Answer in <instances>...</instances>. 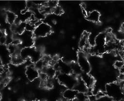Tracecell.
<instances>
[{
	"label": "cell",
	"mask_w": 124,
	"mask_h": 101,
	"mask_svg": "<svg viewBox=\"0 0 124 101\" xmlns=\"http://www.w3.org/2000/svg\"><path fill=\"white\" fill-rule=\"evenodd\" d=\"M107 91L108 96L110 98H118L121 96L123 91L119 86L115 83H112L108 85L107 87Z\"/></svg>",
	"instance_id": "obj_4"
},
{
	"label": "cell",
	"mask_w": 124,
	"mask_h": 101,
	"mask_svg": "<svg viewBox=\"0 0 124 101\" xmlns=\"http://www.w3.org/2000/svg\"><path fill=\"white\" fill-rule=\"evenodd\" d=\"M45 66H47L46 64L45 63L43 60L41 58L37 61H36L35 63H34V68L38 71H42V70L43 69V68Z\"/></svg>",
	"instance_id": "obj_16"
},
{
	"label": "cell",
	"mask_w": 124,
	"mask_h": 101,
	"mask_svg": "<svg viewBox=\"0 0 124 101\" xmlns=\"http://www.w3.org/2000/svg\"><path fill=\"white\" fill-rule=\"evenodd\" d=\"M25 61V60L21 57L20 55L12 56L11 62L15 65H19Z\"/></svg>",
	"instance_id": "obj_14"
},
{
	"label": "cell",
	"mask_w": 124,
	"mask_h": 101,
	"mask_svg": "<svg viewBox=\"0 0 124 101\" xmlns=\"http://www.w3.org/2000/svg\"><path fill=\"white\" fill-rule=\"evenodd\" d=\"M25 73L28 79L31 81H34L39 77V71L34 68V65L27 66Z\"/></svg>",
	"instance_id": "obj_5"
},
{
	"label": "cell",
	"mask_w": 124,
	"mask_h": 101,
	"mask_svg": "<svg viewBox=\"0 0 124 101\" xmlns=\"http://www.w3.org/2000/svg\"><path fill=\"white\" fill-rule=\"evenodd\" d=\"M114 66L116 68L120 70L124 66V61L121 60H117L114 62Z\"/></svg>",
	"instance_id": "obj_18"
},
{
	"label": "cell",
	"mask_w": 124,
	"mask_h": 101,
	"mask_svg": "<svg viewBox=\"0 0 124 101\" xmlns=\"http://www.w3.org/2000/svg\"><path fill=\"white\" fill-rule=\"evenodd\" d=\"M52 13L57 15H61L63 13V10L61 6L57 5L52 9Z\"/></svg>",
	"instance_id": "obj_17"
},
{
	"label": "cell",
	"mask_w": 124,
	"mask_h": 101,
	"mask_svg": "<svg viewBox=\"0 0 124 101\" xmlns=\"http://www.w3.org/2000/svg\"><path fill=\"white\" fill-rule=\"evenodd\" d=\"M88 99V97L86 93L78 92L76 98L72 101H86Z\"/></svg>",
	"instance_id": "obj_15"
},
{
	"label": "cell",
	"mask_w": 124,
	"mask_h": 101,
	"mask_svg": "<svg viewBox=\"0 0 124 101\" xmlns=\"http://www.w3.org/2000/svg\"><path fill=\"white\" fill-rule=\"evenodd\" d=\"M6 36L5 35H2L1 37H0V44H6Z\"/></svg>",
	"instance_id": "obj_21"
},
{
	"label": "cell",
	"mask_w": 124,
	"mask_h": 101,
	"mask_svg": "<svg viewBox=\"0 0 124 101\" xmlns=\"http://www.w3.org/2000/svg\"><path fill=\"white\" fill-rule=\"evenodd\" d=\"M46 6H48L50 8H51V9H53L55 7H56L58 5V1H52V0H51V1H47L46 3Z\"/></svg>",
	"instance_id": "obj_19"
},
{
	"label": "cell",
	"mask_w": 124,
	"mask_h": 101,
	"mask_svg": "<svg viewBox=\"0 0 124 101\" xmlns=\"http://www.w3.org/2000/svg\"><path fill=\"white\" fill-rule=\"evenodd\" d=\"M96 101H113V99L110 97L106 95L100 99H97Z\"/></svg>",
	"instance_id": "obj_20"
},
{
	"label": "cell",
	"mask_w": 124,
	"mask_h": 101,
	"mask_svg": "<svg viewBox=\"0 0 124 101\" xmlns=\"http://www.w3.org/2000/svg\"><path fill=\"white\" fill-rule=\"evenodd\" d=\"M90 34L87 32H84L82 34L79 41V47L80 48H84L88 44V38Z\"/></svg>",
	"instance_id": "obj_11"
},
{
	"label": "cell",
	"mask_w": 124,
	"mask_h": 101,
	"mask_svg": "<svg viewBox=\"0 0 124 101\" xmlns=\"http://www.w3.org/2000/svg\"><path fill=\"white\" fill-rule=\"evenodd\" d=\"M122 91L124 92V84H123V86H122Z\"/></svg>",
	"instance_id": "obj_26"
},
{
	"label": "cell",
	"mask_w": 124,
	"mask_h": 101,
	"mask_svg": "<svg viewBox=\"0 0 124 101\" xmlns=\"http://www.w3.org/2000/svg\"><path fill=\"white\" fill-rule=\"evenodd\" d=\"M100 17V14L97 10H93L88 14L86 16L87 19L93 22L97 23L99 22Z\"/></svg>",
	"instance_id": "obj_9"
},
{
	"label": "cell",
	"mask_w": 124,
	"mask_h": 101,
	"mask_svg": "<svg viewBox=\"0 0 124 101\" xmlns=\"http://www.w3.org/2000/svg\"><path fill=\"white\" fill-rule=\"evenodd\" d=\"M77 63L83 72L89 73L90 72L91 67L87 57L84 53L80 52L78 53Z\"/></svg>",
	"instance_id": "obj_2"
},
{
	"label": "cell",
	"mask_w": 124,
	"mask_h": 101,
	"mask_svg": "<svg viewBox=\"0 0 124 101\" xmlns=\"http://www.w3.org/2000/svg\"><path fill=\"white\" fill-rule=\"evenodd\" d=\"M78 92L74 89L66 88L63 92V98L67 101H73L76 98Z\"/></svg>",
	"instance_id": "obj_8"
},
{
	"label": "cell",
	"mask_w": 124,
	"mask_h": 101,
	"mask_svg": "<svg viewBox=\"0 0 124 101\" xmlns=\"http://www.w3.org/2000/svg\"><path fill=\"white\" fill-rule=\"evenodd\" d=\"M41 72L45 73L48 78H52L56 75L57 71L53 66H47L43 68L41 71Z\"/></svg>",
	"instance_id": "obj_10"
},
{
	"label": "cell",
	"mask_w": 124,
	"mask_h": 101,
	"mask_svg": "<svg viewBox=\"0 0 124 101\" xmlns=\"http://www.w3.org/2000/svg\"><path fill=\"white\" fill-rule=\"evenodd\" d=\"M105 96H106V95L103 92H102L101 91H99L96 94V95H95V97L97 99H100Z\"/></svg>",
	"instance_id": "obj_22"
},
{
	"label": "cell",
	"mask_w": 124,
	"mask_h": 101,
	"mask_svg": "<svg viewBox=\"0 0 124 101\" xmlns=\"http://www.w3.org/2000/svg\"><path fill=\"white\" fill-rule=\"evenodd\" d=\"M118 79L119 81H123L124 80V73H120L118 76Z\"/></svg>",
	"instance_id": "obj_23"
},
{
	"label": "cell",
	"mask_w": 124,
	"mask_h": 101,
	"mask_svg": "<svg viewBox=\"0 0 124 101\" xmlns=\"http://www.w3.org/2000/svg\"><path fill=\"white\" fill-rule=\"evenodd\" d=\"M57 78L62 85L70 89L73 88L77 82L76 77L73 76L72 74H66L60 73L57 76Z\"/></svg>",
	"instance_id": "obj_1"
},
{
	"label": "cell",
	"mask_w": 124,
	"mask_h": 101,
	"mask_svg": "<svg viewBox=\"0 0 124 101\" xmlns=\"http://www.w3.org/2000/svg\"><path fill=\"white\" fill-rule=\"evenodd\" d=\"M73 89L77 91L78 92L86 93L88 88L80 77L79 79H77V82Z\"/></svg>",
	"instance_id": "obj_7"
},
{
	"label": "cell",
	"mask_w": 124,
	"mask_h": 101,
	"mask_svg": "<svg viewBox=\"0 0 124 101\" xmlns=\"http://www.w3.org/2000/svg\"><path fill=\"white\" fill-rule=\"evenodd\" d=\"M29 8H28L27 7H26V8H24V9H23V10H21V14H26L27 13H28V11H29Z\"/></svg>",
	"instance_id": "obj_24"
},
{
	"label": "cell",
	"mask_w": 124,
	"mask_h": 101,
	"mask_svg": "<svg viewBox=\"0 0 124 101\" xmlns=\"http://www.w3.org/2000/svg\"><path fill=\"white\" fill-rule=\"evenodd\" d=\"M5 16L7 22L10 25L13 24L17 18L16 14L10 11H8L6 12Z\"/></svg>",
	"instance_id": "obj_12"
},
{
	"label": "cell",
	"mask_w": 124,
	"mask_h": 101,
	"mask_svg": "<svg viewBox=\"0 0 124 101\" xmlns=\"http://www.w3.org/2000/svg\"><path fill=\"white\" fill-rule=\"evenodd\" d=\"M51 31V27L47 24L42 23L35 28L33 34L37 37H44L49 34Z\"/></svg>",
	"instance_id": "obj_3"
},
{
	"label": "cell",
	"mask_w": 124,
	"mask_h": 101,
	"mask_svg": "<svg viewBox=\"0 0 124 101\" xmlns=\"http://www.w3.org/2000/svg\"><path fill=\"white\" fill-rule=\"evenodd\" d=\"M70 66L72 69V73L76 75H80L83 72L78 64V63L72 62L70 63Z\"/></svg>",
	"instance_id": "obj_13"
},
{
	"label": "cell",
	"mask_w": 124,
	"mask_h": 101,
	"mask_svg": "<svg viewBox=\"0 0 124 101\" xmlns=\"http://www.w3.org/2000/svg\"><path fill=\"white\" fill-rule=\"evenodd\" d=\"M80 78L88 88H91L94 84V78L89 73L82 72L80 74Z\"/></svg>",
	"instance_id": "obj_6"
},
{
	"label": "cell",
	"mask_w": 124,
	"mask_h": 101,
	"mask_svg": "<svg viewBox=\"0 0 124 101\" xmlns=\"http://www.w3.org/2000/svg\"><path fill=\"white\" fill-rule=\"evenodd\" d=\"M120 30L122 32H124V22L122 23L120 27Z\"/></svg>",
	"instance_id": "obj_25"
},
{
	"label": "cell",
	"mask_w": 124,
	"mask_h": 101,
	"mask_svg": "<svg viewBox=\"0 0 124 101\" xmlns=\"http://www.w3.org/2000/svg\"><path fill=\"white\" fill-rule=\"evenodd\" d=\"M1 98H2V95H1V93L0 92V101L1 100Z\"/></svg>",
	"instance_id": "obj_27"
}]
</instances>
